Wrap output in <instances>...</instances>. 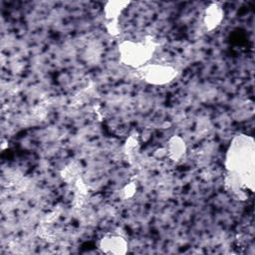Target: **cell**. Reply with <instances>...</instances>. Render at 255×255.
Segmentation results:
<instances>
[{
	"label": "cell",
	"instance_id": "1",
	"mask_svg": "<svg viewBox=\"0 0 255 255\" xmlns=\"http://www.w3.org/2000/svg\"><path fill=\"white\" fill-rule=\"evenodd\" d=\"M255 146L252 136L237 134L231 140L225 155L226 188L239 198L254 190Z\"/></svg>",
	"mask_w": 255,
	"mask_h": 255
},
{
	"label": "cell",
	"instance_id": "2",
	"mask_svg": "<svg viewBox=\"0 0 255 255\" xmlns=\"http://www.w3.org/2000/svg\"><path fill=\"white\" fill-rule=\"evenodd\" d=\"M156 47L157 44L151 37L137 41L125 40L119 44V58L122 64L137 70L149 63Z\"/></svg>",
	"mask_w": 255,
	"mask_h": 255
},
{
	"label": "cell",
	"instance_id": "3",
	"mask_svg": "<svg viewBox=\"0 0 255 255\" xmlns=\"http://www.w3.org/2000/svg\"><path fill=\"white\" fill-rule=\"evenodd\" d=\"M140 78L152 86H164L171 83L178 76V70L167 64L148 63L137 69Z\"/></svg>",
	"mask_w": 255,
	"mask_h": 255
},
{
	"label": "cell",
	"instance_id": "4",
	"mask_svg": "<svg viewBox=\"0 0 255 255\" xmlns=\"http://www.w3.org/2000/svg\"><path fill=\"white\" fill-rule=\"evenodd\" d=\"M98 248L105 254L124 255L128 252V244L127 239L121 234L109 233L99 239Z\"/></svg>",
	"mask_w": 255,
	"mask_h": 255
},
{
	"label": "cell",
	"instance_id": "5",
	"mask_svg": "<svg viewBox=\"0 0 255 255\" xmlns=\"http://www.w3.org/2000/svg\"><path fill=\"white\" fill-rule=\"evenodd\" d=\"M224 19V10L218 2L210 3L203 13V25L207 31L217 29Z\"/></svg>",
	"mask_w": 255,
	"mask_h": 255
},
{
	"label": "cell",
	"instance_id": "6",
	"mask_svg": "<svg viewBox=\"0 0 255 255\" xmlns=\"http://www.w3.org/2000/svg\"><path fill=\"white\" fill-rule=\"evenodd\" d=\"M165 153L167 157L174 161H181L187 153V144L180 135H172L166 142Z\"/></svg>",
	"mask_w": 255,
	"mask_h": 255
},
{
	"label": "cell",
	"instance_id": "7",
	"mask_svg": "<svg viewBox=\"0 0 255 255\" xmlns=\"http://www.w3.org/2000/svg\"><path fill=\"white\" fill-rule=\"evenodd\" d=\"M130 4L129 1H108L104 5V16L107 22L119 21V17Z\"/></svg>",
	"mask_w": 255,
	"mask_h": 255
},
{
	"label": "cell",
	"instance_id": "8",
	"mask_svg": "<svg viewBox=\"0 0 255 255\" xmlns=\"http://www.w3.org/2000/svg\"><path fill=\"white\" fill-rule=\"evenodd\" d=\"M139 147L138 137L135 133L130 134L125 143V152L128 155H132Z\"/></svg>",
	"mask_w": 255,
	"mask_h": 255
},
{
	"label": "cell",
	"instance_id": "9",
	"mask_svg": "<svg viewBox=\"0 0 255 255\" xmlns=\"http://www.w3.org/2000/svg\"><path fill=\"white\" fill-rule=\"evenodd\" d=\"M136 183L135 182H128L127 183L123 189H122V195L125 199H129L131 197H133V195L136 192Z\"/></svg>",
	"mask_w": 255,
	"mask_h": 255
}]
</instances>
